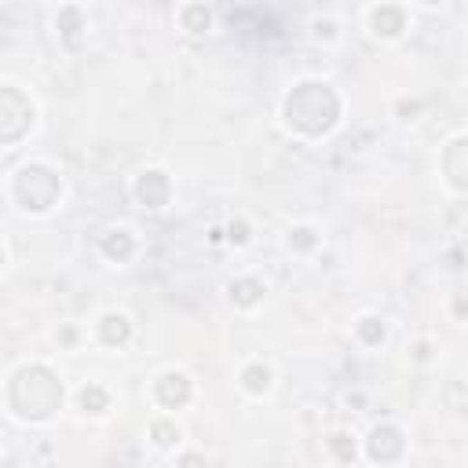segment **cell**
Masks as SVG:
<instances>
[{"label":"cell","instance_id":"6da1fadb","mask_svg":"<svg viewBox=\"0 0 468 468\" xmlns=\"http://www.w3.org/2000/svg\"><path fill=\"white\" fill-rule=\"evenodd\" d=\"M370 26L377 37H399L406 30V11L395 8V4H381V8H370Z\"/></svg>","mask_w":468,"mask_h":468},{"label":"cell","instance_id":"7a4b0ae2","mask_svg":"<svg viewBox=\"0 0 468 468\" xmlns=\"http://www.w3.org/2000/svg\"><path fill=\"white\" fill-rule=\"evenodd\" d=\"M136 198L147 205V209H161L168 201V179L165 172H143L136 179Z\"/></svg>","mask_w":468,"mask_h":468},{"label":"cell","instance_id":"3957f363","mask_svg":"<svg viewBox=\"0 0 468 468\" xmlns=\"http://www.w3.org/2000/svg\"><path fill=\"white\" fill-rule=\"evenodd\" d=\"M158 395H161L165 406H179V402L190 399V381L183 373H165L161 384H158Z\"/></svg>","mask_w":468,"mask_h":468},{"label":"cell","instance_id":"277c9868","mask_svg":"<svg viewBox=\"0 0 468 468\" xmlns=\"http://www.w3.org/2000/svg\"><path fill=\"white\" fill-rule=\"evenodd\" d=\"M99 333H102V341H107V344H121V341H128L132 326H128V318H125V315H102Z\"/></svg>","mask_w":468,"mask_h":468},{"label":"cell","instance_id":"5b68a950","mask_svg":"<svg viewBox=\"0 0 468 468\" xmlns=\"http://www.w3.org/2000/svg\"><path fill=\"white\" fill-rule=\"evenodd\" d=\"M132 249H136V242H132L128 231H110L107 238H102V253H107L110 260H125Z\"/></svg>","mask_w":468,"mask_h":468},{"label":"cell","instance_id":"8992f818","mask_svg":"<svg viewBox=\"0 0 468 468\" xmlns=\"http://www.w3.org/2000/svg\"><path fill=\"white\" fill-rule=\"evenodd\" d=\"M179 19H183V30L190 33H201V30H209V22H213V11L209 8H201V4H190L179 11Z\"/></svg>","mask_w":468,"mask_h":468},{"label":"cell","instance_id":"52a82bcc","mask_svg":"<svg viewBox=\"0 0 468 468\" xmlns=\"http://www.w3.org/2000/svg\"><path fill=\"white\" fill-rule=\"evenodd\" d=\"M242 384H245V392L264 395L267 388H271V370L267 366H249V370L242 373Z\"/></svg>","mask_w":468,"mask_h":468},{"label":"cell","instance_id":"ba28073f","mask_svg":"<svg viewBox=\"0 0 468 468\" xmlns=\"http://www.w3.org/2000/svg\"><path fill=\"white\" fill-rule=\"evenodd\" d=\"M260 293H264V285H260V282H249V278H245V282H231V296H234L238 304L260 300Z\"/></svg>","mask_w":468,"mask_h":468},{"label":"cell","instance_id":"9c48e42d","mask_svg":"<svg viewBox=\"0 0 468 468\" xmlns=\"http://www.w3.org/2000/svg\"><path fill=\"white\" fill-rule=\"evenodd\" d=\"M59 30L66 33V37H70V44H73V41H77L73 33H77V30H84L81 11H77V8H62V11H59Z\"/></svg>","mask_w":468,"mask_h":468},{"label":"cell","instance_id":"30bf717a","mask_svg":"<svg viewBox=\"0 0 468 468\" xmlns=\"http://www.w3.org/2000/svg\"><path fill=\"white\" fill-rule=\"evenodd\" d=\"M359 336L366 344H381L384 341V322L381 318H359Z\"/></svg>","mask_w":468,"mask_h":468},{"label":"cell","instance_id":"8fae6325","mask_svg":"<svg viewBox=\"0 0 468 468\" xmlns=\"http://www.w3.org/2000/svg\"><path fill=\"white\" fill-rule=\"evenodd\" d=\"M81 406L88 410V413H102V410H107V392H102V388H84V392H81Z\"/></svg>","mask_w":468,"mask_h":468},{"label":"cell","instance_id":"7c38bea8","mask_svg":"<svg viewBox=\"0 0 468 468\" xmlns=\"http://www.w3.org/2000/svg\"><path fill=\"white\" fill-rule=\"evenodd\" d=\"M154 443H158V447H172V443H179V428L168 424V421H158V424H154Z\"/></svg>","mask_w":468,"mask_h":468},{"label":"cell","instance_id":"4fadbf2b","mask_svg":"<svg viewBox=\"0 0 468 468\" xmlns=\"http://www.w3.org/2000/svg\"><path fill=\"white\" fill-rule=\"evenodd\" d=\"M330 450H333L341 461H351V458H355V443H351L348 435H341V432H336V435H330Z\"/></svg>","mask_w":468,"mask_h":468},{"label":"cell","instance_id":"5bb4252c","mask_svg":"<svg viewBox=\"0 0 468 468\" xmlns=\"http://www.w3.org/2000/svg\"><path fill=\"white\" fill-rule=\"evenodd\" d=\"M318 238H315V231L311 227H296V231H289V249H311Z\"/></svg>","mask_w":468,"mask_h":468},{"label":"cell","instance_id":"9a60e30c","mask_svg":"<svg viewBox=\"0 0 468 468\" xmlns=\"http://www.w3.org/2000/svg\"><path fill=\"white\" fill-rule=\"evenodd\" d=\"M227 231H231V234H227L231 242H238V245H245V242H249V227H245V224H231Z\"/></svg>","mask_w":468,"mask_h":468},{"label":"cell","instance_id":"2e32d148","mask_svg":"<svg viewBox=\"0 0 468 468\" xmlns=\"http://www.w3.org/2000/svg\"><path fill=\"white\" fill-rule=\"evenodd\" d=\"M179 468H205V461L198 458V453H183V461H179Z\"/></svg>","mask_w":468,"mask_h":468},{"label":"cell","instance_id":"e0dca14e","mask_svg":"<svg viewBox=\"0 0 468 468\" xmlns=\"http://www.w3.org/2000/svg\"><path fill=\"white\" fill-rule=\"evenodd\" d=\"M0 264H4V253H0Z\"/></svg>","mask_w":468,"mask_h":468}]
</instances>
